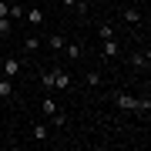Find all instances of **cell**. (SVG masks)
<instances>
[{"instance_id":"obj_10","label":"cell","mask_w":151,"mask_h":151,"mask_svg":"<svg viewBox=\"0 0 151 151\" xmlns=\"http://www.w3.org/2000/svg\"><path fill=\"white\" fill-rule=\"evenodd\" d=\"M124 20H128V24H138V20H141V14L134 10V7H128V10H124Z\"/></svg>"},{"instance_id":"obj_19","label":"cell","mask_w":151,"mask_h":151,"mask_svg":"<svg viewBox=\"0 0 151 151\" xmlns=\"http://www.w3.org/2000/svg\"><path fill=\"white\" fill-rule=\"evenodd\" d=\"M10 14V4H7V0H0V17H7Z\"/></svg>"},{"instance_id":"obj_17","label":"cell","mask_w":151,"mask_h":151,"mask_svg":"<svg viewBox=\"0 0 151 151\" xmlns=\"http://www.w3.org/2000/svg\"><path fill=\"white\" fill-rule=\"evenodd\" d=\"M64 7H74V10H87V4H81V0H64Z\"/></svg>"},{"instance_id":"obj_6","label":"cell","mask_w":151,"mask_h":151,"mask_svg":"<svg viewBox=\"0 0 151 151\" xmlns=\"http://www.w3.org/2000/svg\"><path fill=\"white\" fill-rule=\"evenodd\" d=\"M47 44H50V50H64V37H60V34H50Z\"/></svg>"},{"instance_id":"obj_14","label":"cell","mask_w":151,"mask_h":151,"mask_svg":"<svg viewBox=\"0 0 151 151\" xmlns=\"http://www.w3.org/2000/svg\"><path fill=\"white\" fill-rule=\"evenodd\" d=\"M37 47H40V40H37V37H27V40H24V50H30V54H34Z\"/></svg>"},{"instance_id":"obj_4","label":"cell","mask_w":151,"mask_h":151,"mask_svg":"<svg viewBox=\"0 0 151 151\" xmlns=\"http://www.w3.org/2000/svg\"><path fill=\"white\" fill-rule=\"evenodd\" d=\"M24 17H27L30 24H44V10H40V7H34V10H24Z\"/></svg>"},{"instance_id":"obj_2","label":"cell","mask_w":151,"mask_h":151,"mask_svg":"<svg viewBox=\"0 0 151 151\" xmlns=\"http://www.w3.org/2000/svg\"><path fill=\"white\" fill-rule=\"evenodd\" d=\"M101 54H104V57H118V40L108 37V40H104V47H101Z\"/></svg>"},{"instance_id":"obj_8","label":"cell","mask_w":151,"mask_h":151,"mask_svg":"<svg viewBox=\"0 0 151 151\" xmlns=\"http://www.w3.org/2000/svg\"><path fill=\"white\" fill-rule=\"evenodd\" d=\"M14 94V84H10V77H4L0 81V97H10Z\"/></svg>"},{"instance_id":"obj_1","label":"cell","mask_w":151,"mask_h":151,"mask_svg":"<svg viewBox=\"0 0 151 151\" xmlns=\"http://www.w3.org/2000/svg\"><path fill=\"white\" fill-rule=\"evenodd\" d=\"M74 81H70V74L67 70H54V87H70Z\"/></svg>"},{"instance_id":"obj_15","label":"cell","mask_w":151,"mask_h":151,"mask_svg":"<svg viewBox=\"0 0 151 151\" xmlns=\"http://www.w3.org/2000/svg\"><path fill=\"white\" fill-rule=\"evenodd\" d=\"M40 84H44V87H54V70H47V74H40Z\"/></svg>"},{"instance_id":"obj_18","label":"cell","mask_w":151,"mask_h":151,"mask_svg":"<svg viewBox=\"0 0 151 151\" xmlns=\"http://www.w3.org/2000/svg\"><path fill=\"white\" fill-rule=\"evenodd\" d=\"M0 34H10V17H0Z\"/></svg>"},{"instance_id":"obj_13","label":"cell","mask_w":151,"mask_h":151,"mask_svg":"<svg viewBox=\"0 0 151 151\" xmlns=\"http://www.w3.org/2000/svg\"><path fill=\"white\" fill-rule=\"evenodd\" d=\"M34 138H37V141H47V128H44V124H34Z\"/></svg>"},{"instance_id":"obj_3","label":"cell","mask_w":151,"mask_h":151,"mask_svg":"<svg viewBox=\"0 0 151 151\" xmlns=\"http://www.w3.org/2000/svg\"><path fill=\"white\" fill-rule=\"evenodd\" d=\"M17 70H20V60H14V57H7V60H4V74H7V77H14Z\"/></svg>"},{"instance_id":"obj_11","label":"cell","mask_w":151,"mask_h":151,"mask_svg":"<svg viewBox=\"0 0 151 151\" xmlns=\"http://www.w3.org/2000/svg\"><path fill=\"white\" fill-rule=\"evenodd\" d=\"M131 64H134V67H145V70H148V54H134V57H131Z\"/></svg>"},{"instance_id":"obj_7","label":"cell","mask_w":151,"mask_h":151,"mask_svg":"<svg viewBox=\"0 0 151 151\" xmlns=\"http://www.w3.org/2000/svg\"><path fill=\"white\" fill-rule=\"evenodd\" d=\"M40 111H44V114H57V104H54V97H44Z\"/></svg>"},{"instance_id":"obj_16","label":"cell","mask_w":151,"mask_h":151,"mask_svg":"<svg viewBox=\"0 0 151 151\" xmlns=\"http://www.w3.org/2000/svg\"><path fill=\"white\" fill-rule=\"evenodd\" d=\"M50 121H54V128H64V124H67V118H64L60 111H57V114H50Z\"/></svg>"},{"instance_id":"obj_5","label":"cell","mask_w":151,"mask_h":151,"mask_svg":"<svg viewBox=\"0 0 151 151\" xmlns=\"http://www.w3.org/2000/svg\"><path fill=\"white\" fill-rule=\"evenodd\" d=\"M64 50H67V57H70V60H77V57L84 54V47H81V44H64Z\"/></svg>"},{"instance_id":"obj_12","label":"cell","mask_w":151,"mask_h":151,"mask_svg":"<svg viewBox=\"0 0 151 151\" xmlns=\"http://www.w3.org/2000/svg\"><path fill=\"white\" fill-rule=\"evenodd\" d=\"M84 81L91 84V87H97V84H101V74H97V70H87V77H84Z\"/></svg>"},{"instance_id":"obj_9","label":"cell","mask_w":151,"mask_h":151,"mask_svg":"<svg viewBox=\"0 0 151 151\" xmlns=\"http://www.w3.org/2000/svg\"><path fill=\"white\" fill-rule=\"evenodd\" d=\"M97 37H101V40L114 37V27H111V24H101V27H97Z\"/></svg>"}]
</instances>
